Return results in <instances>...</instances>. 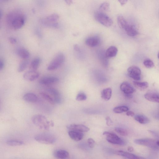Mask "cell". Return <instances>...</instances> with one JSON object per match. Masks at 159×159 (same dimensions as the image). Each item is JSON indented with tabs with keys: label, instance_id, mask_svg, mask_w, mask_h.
Returning <instances> with one entry per match:
<instances>
[{
	"label": "cell",
	"instance_id": "44dd1931",
	"mask_svg": "<svg viewBox=\"0 0 159 159\" xmlns=\"http://www.w3.org/2000/svg\"><path fill=\"white\" fill-rule=\"evenodd\" d=\"M129 36L134 37L138 34V32L135 27L132 25L129 24L125 29Z\"/></svg>",
	"mask_w": 159,
	"mask_h": 159
},
{
	"label": "cell",
	"instance_id": "603a6c76",
	"mask_svg": "<svg viewBox=\"0 0 159 159\" xmlns=\"http://www.w3.org/2000/svg\"><path fill=\"white\" fill-rule=\"evenodd\" d=\"M112 90L111 88H106L102 90L101 92V96L103 99L106 101L109 100L111 97Z\"/></svg>",
	"mask_w": 159,
	"mask_h": 159
},
{
	"label": "cell",
	"instance_id": "e575fe53",
	"mask_svg": "<svg viewBox=\"0 0 159 159\" xmlns=\"http://www.w3.org/2000/svg\"><path fill=\"white\" fill-rule=\"evenodd\" d=\"M87 99L86 95L83 93H80L77 96L76 100L78 101H84Z\"/></svg>",
	"mask_w": 159,
	"mask_h": 159
},
{
	"label": "cell",
	"instance_id": "ac0fdd59",
	"mask_svg": "<svg viewBox=\"0 0 159 159\" xmlns=\"http://www.w3.org/2000/svg\"><path fill=\"white\" fill-rule=\"evenodd\" d=\"M117 48L114 46H111L105 52V56L107 58L115 57L118 52Z\"/></svg>",
	"mask_w": 159,
	"mask_h": 159
},
{
	"label": "cell",
	"instance_id": "7bdbcfd3",
	"mask_svg": "<svg viewBox=\"0 0 159 159\" xmlns=\"http://www.w3.org/2000/svg\"><path fill=\"white\" fill-rule=\"evenodd\" d=\"M148 131L149 132L152 134L154 136L156 137H158V134L156 132L151 130H149Z\"/></svg>",
	"mask_w": 159,
	"mask_h": 159
},
{
	"label": "cell",
	"instance_id": "60d3db41",
	"mask_svg": "<svg viewBox=\"0 0 159 159\" xmlns=\"http://www.w3.org/2000/svg\"><path fill=\"white\" fill-rule=\"evenodd\" d=\"M128 0H118L119 2L121 5H125L128 2Z\"/></svg>",
	"mask_w": 159,
	"mask_h": 159
},
{
	"label": "cell",
	"instance_id": "8d00e7d4",
	"mask_svg": "<svg viewBox=\"0 0 159 159\" xmlns=\"http://www.w3.org/2000/svg\"><path fill=\"white\" fill-rule=\"evenodd\" d=\"M87 143L88 146L91 148H93L95 145V140L92 138L88 139L87 140Z\"/></svg>",
	"mask_w": 159,
	"mask_h": 159
},
{
	"label": "cell",
	"instance_id": "9c48e42d",
	"mask_svg": "<svg viewBox=\"0 0 159 159\" xmlns=\"http://www.w3.org/2000/svg\"><path fill=\"white\" fill-rule=\"evenodd\" d=\"M128 76L131 78L136 81L140 80L141 70L139 67L132 66L128 68Z\"/></svg>",
	"mask_w": 159,
	"mask_h": 159
},
{
	"label": "cell",
	"instance_id": "52a82bcc",
	"mask_svg": "<svg viewBox=\"0 0 159 159\" xmlns=\"http://www.w3.org/2000/svg\"><path fill=\"white\" fill-rule=\"evenodd\" d=\"M156 140L151 139H135L134 142L136 144L149 147L153 149H158Z\"/></svg>",
	"mask_w": 159,
	"mask_h": 159
},
{
	"label": "cell",
	"instance_id": "7a4b0ae2",
	"mask_svg": "<svg viewBox=\"0 0 159 159\" xmlns=\"http://www.w3.org/2000/svg\"><path fill=\"white\" fill-rule=\"evenodd\" d=\"M31 120L34 124L41 130H48L51 126V122L42 115H35L32 117Z\"/></svg>",
	"mask_w": 159,
	"mask_h": 159
},
{
	"label": "cell",
	"instance_id": "4fadbf2b",
	"mask_svg": "<svg viewBox=\"0 0 159 159\" xmlns=\"http://www.w3.org/2000/svg\"><path fill=\"white\" fill-rule=\"evenodd\" d=\"M121 90L125 94H132L135 92L134 88L127 82H123L120 86Z\"/></svg>",
	"mask_w": 159,
	"mask_h": 159
},
{
	"label": "cell",
	"instance_id": "ffe728a7",
	"mask_svg": "<svg viewBox=\"0 0 159 159\" xmlns=\"http://www.w3.org/2000/svg\"><path fill=\"white\" fill-rule=\"evenodd\" d=\"M145 98L148 100L156 103L159 102V96L158 94L154 92H149L144 95Z\"/></svg>",
	"mask_w": 159,
	"mask_h": 159
},
{
	"label": "cell",
	"instance_id": "cb8c5ba5",
	"mask_svg": "<svg viewBox=\"0 0 159 159\" xmlns=\"http://www.w3.org/2000/svg\"><path fill=\"white\" fill-rule=\"evenodd\" d=\"M55 157L59 159H66L69 156V154L67 151L62 150H57L54 153Z\"/></svg>",
	"mask_w": 159,
	"mask_h": 159
},
{
	"label": "cell",
	"instance_id": "ee69618b",
	"mask_svg": "<svg viewBox=\"0 0 159 159\" xmlns=\"http://www.w3.org/2000/svg\"><path fill=\"white\" fill-rule=\"evenodd\" d=\"M125 97L128 99H130L132 98V96L131 95V94H125Z\"/></svg>",
	"mask_w": 159,
	"mask_h": 159
},
{
	"label": "cell",
	"instance_id": "8fae6325",
	"mask_svg": "<svg viewBox=\"0 0 159 159\" xmlns=\"http://www.w3.org/2000/svg\"><path fill=\"white\" fill-rule=\"evenodd\" d=\"M39 77V74L36 70H30L26 72L23 75L25 80L30 81L36 80Z\"/></svg>",
	"mask_w": 159,
	"mask_h": 159
},
{
	"label": "cell",
	"instance_id": "30bf717a",
	"mask_svg": "<svg viewBox=\"0 0 159 159\" xmlns=\"http://www.w3.org/2000/svg\"><path fill=\"white\" fill-rule=\"evenodd\" d=\"M46 92L54 99L55 103L60 104L62 102L61 94L57 89L54 88H49Z\"/></svg>",
	"mask_w": 159,
	"mask_h": 159
},
{
	"label": "cell",
	"instance_id": "f35d334b",
	"mask_svg": "<svg viewBox=\"0 0 159 159\" xmlns=\"http://www.w3.org/2000/svg\"><path fill=\"white\" fill-rule=\"evenodd\" d=\"M10 43L12 44H14L16 43L17 40L14 38L10 37L9 39Z\"/></svg>",
	"mask_w": 159,
	"mask_h": 159
},
{
	"label": "cell",
	"instance_id": "e0dca14e",
	"mask_svg": "<svg viewBox=\"0 0 159 159\" xmlns=\"http://www.w3.org/2000/svg\"><path fill=\"white\" fill-rule=\"evenodd\" d=\"M68 134L70 138L77 141L81 140L84 137L83 133L76 131L70 130Z\"/></svg>",
	"mask_w": 159,
	"mask_h": 159
},
{
	"label": "cell",
	"instance_id": "d590c367",
	"mask_svg": "<svg viewBox=\"0 0 159 159\" xmlns=\"http://www.w3.org/2000/svg\"><path fill=\"white\" fill-rule=\"evenodd\" d=\"M110 4L109 3L105 2L101 4L99 7V9L104 11L108 10L110 8Z\"/></svg>",
	"mask_w": 159,
	"mask_h": 159
},
{
	"label": "cell",
	"instance_id": "6da1fadb",
	"mask_svg": "<svg viewBox=\"0 0 159 159\" xmlns=\"http://www.w3.org/2000/svg\"><path fill=\"white\" fill-rule=\"evenodd\" d=\"M7 20L10 26L15 30H18L22 28L24 25L25 16L20 12H13L8 15Z\"/></svg>",
	"mask_w": 159,
	"mask_h": 159
},
{
	"label": "cell",
	"instance_id": "277c9868",
	"mask_svg": "<svg viewBox=\"0 0 159 159\" xmlns=\"http://www.w3.org/2000/svg\"><path fill=\"white\" fill-rule=\"evenodd\" d=\"M65 57L62 52H59L52 60L49 65L47 69L49 70H53L59 68L64 63Z\"/></svg>",
	"mask_w": 159,
	"mask_h": 159
},
{
	"label": "cell",
	"instance_id": "d6986e66",
	"mask_svg": "<svg viewBox=\"0 0 159 159\" xmlns=\"http://www.w3.org/2000/svg\"><path fill=\"white\" fill-rule=\"evenodd\" d=\"M16 52L17 55L23 60L28 59L30 57L29 52L25 48H20L17 49Z\"/></svg>",
	"mask_w": 159,
	"mask_h": 159
},
{
	"label": "cell",
	"instance_id": "7c38bea8",
	"mask_svg": "<svg viewBox=\"0 0 159 159\" xmlns=\"http://www.w3.org/2000/svg\"><path fill=\"white\" fill-rule=\"evenodd\" d=\"M67 128L69 131H74L82 133L88 132L90 130L89 128L81 125H70L67 126Z\"/></svg>",
	"mask_w": 159,
	"mask_h": 159
},
{
	"label": "cell",
	"instance_id": "5bb4252c",
	"mask_svg": "<svg viewBox=\"0 0 159 159\" xmlns=\"http://www.w3.org/2000/svg\"><path fill=\"white\" fill-rule=\"evenodd\" d=\"M100 43V40L97 36H92L87 38L85 41V43L88 46L94 47L98 46Z\"/></svg>",
	"mask_w": 159,
	"mask_h": 159
},
{
	"label": "cell",
	"instance_id": "9a60e30c",
	"mask_svg": "<svg viewBox=\"0 0 159 159\" xmlns=\"http://www.w3.org/2000/svg\"><path fill=\"white\" fill-rule=\"evenodd\" d=\"M59 81V78L54 77H45L41 78L39 83L42 85H48L55 84Z\"/></svg>",
	"mask_w": 159,
	"mask_h": 159
},
{
	"label": "cell",
	"instance_id": "bcb514c9",
	"mask_svg": "<svg viewBox=\"0 0 159 159\" xmlns=\"http://www.w3.org/2000/svg\"><path fill=\"white\" fill-rule=\"evenodd\" d=\"M128 150L129 152H132L133 151L134 149L132 146H129L128 148Z\"/></svg>",
	"mask_w": 159,
	"mask_h": 159
},
{
	"label": "cell",
	"instance_id": "f546056e",
	"mask_svg": "<svg viewBox=\"0 0 159 159\" xmlns=\"http://www.w3.org/2000/svg\"><path fill=\"white\" fill-rule=\"evenodd\" d=\"M41 97L50 104L54 105L56 103L53 99L49 94L44 92H41L40 94Z\"/></svg>",
	"mask_w": 159,
	"mask_h": 159
},
{
	"label": "cell",
	"instance_id": "83f0119b",
	"mask_svg": "<svg viewBox=\"0 0 159 159\" xmlns=\"http://www.w3.org/2000/svg\"><path fill=\"white\" fill-rule=\"evenodd\" d=\"M133 85L137 89L141 90L146 89L149 86L148 83L147 82H140L134 81Z\"/></svg>",
	"mask_w": 159,
	"mask_h": 159
},
{
	"label": "cell",
	"instance_id": "7dc6e473",
	"mask_svg": "<svg viewBox=\"0 0 159 159\" xmlns=\"http://www.w3.org/2000/svg\"><path fill=\"white\" fill-rule=\"evenodd\" d=\"M2 15H3L2 11L1 9H0V21H1V20L2 19ZM1 24H0V28H1Z\"/></svg>",
	"mask_w": 159,
	"mask_h": 159
},
{
	"label": "cell",
	"instance_id": "4316f807",
	"mask_svg": "<svg viewBox=\"0 0 159 159\" xmlns=\"http://www.w3.org/2000/svg\"><path fill=\"white\" fill-rule=\"evenodd\" d=\"M41 62V59L39 57H37L33 59L30 65V70H36L39 67Z\"/></svg>",
	"mask_w": 159,
	"mask_h": 159
},
{
	"label": "cell",
	"instance_id": "b9f144b4",
	"mask_svg": "<svg viewBox=\"0 0 159 159\" xmlns=\"http://www.w3.org/2000/svg\"><path fill=\"white\" fill-rule=\"evenodd\" d=\"M126 115L128 116L133 117L135 115V113L132 111L127 112Z\"/></svg>",
	"mask_w": 159,
	"mask_h": 159
},
{
	"label": "cell",
	"instance_id": "ab89813d",
	"mask_svg": "<svg viewBox=\"0 0 159 159\" xmlns=\"http://www.w3.org/2000/svg\"><path fill=\"white\" fill-rule=\"evenodd\" d=\"M4 62L3 60L0 58V70H2L4 67Z\"/></svg>",
	"mask_w": 159,
	"mask_h": 159
},
{
	"label": "cell",
	"instance_id": "d6a6232c",
	"mask_svg": "<svg viewBox=\"0 0 159 159\" xmlns=\"http://www.w3.org/2000/svg\"><path fill=\"white\" fill-rule=\"evenodd\" d=\"M115 131L120 135L122 136H126L128 134V132L126 130L120 128H116Z\"/></svg>",
	"mask_w": 159,
	"mask_h": 159
},
{
	"label": "cell",
	"instance_id": "2e32d148",
	"mask_svg": "<svg viewBox=\"0 0 159 159\" xmlns=\"http://www.w3.org/2000/svg\"><path fill=\"white\" fill-rule=\"evenodd\" d=\"M115 153L118 155L129 159H139L144 158L129 153L121 150L116 151Z\"/></svg>",
	"mask_w": 159,
	"mask_h": 159
},
{
	"label": "cell",
	"instance_id": "484cf974",
	"mask_svg": "<svg viewBox=\"0 0 159 159\" xmlns=\"http://www.w3.org/2000/svg\"><path fill=\"white\" fill-rule=\"evenodd\" d=\"M117 23L119 27L124 30L129 24L127 21L123 16H119L117 17Z\"/></svg>",
	"mask_w": 159,
	"mask_h": 159
},
{
	"label": "cell",
	"instance_id": "ba28073f",
	"mask_svg": "<svg viewBox=\"0 0 159 159\" xmlns=\"http://www.w3.org/2000/svg\"><path fill=\"white\" fill-rule=\"evenodd\" d=\"M95 17L98 22L106 27H110L113 24V21L110 17L103 13H97L95 15Z\"/></svg>",
	"mask_w": 159,
	"mask_h": 159
},
{
	"label": "cell",
	"instance_id": "d4e9b609",
	"mask_svg": "<svg viewBox=\"0 0 159 159\" xmlns=\"http://www.w3.org/2000/svg\"><path fill=\"white\" fill-rule=\"evenodd\" d=\"M135 120L141 124H146L150 122L149 119L146 116L142 114H137L134 116Z\"/></svg>",
	"mask_w": 159,
	"mask_h": 159
},
{
	"label": "cell",
	"instance_id": "7402d4cb",
	"mask_svg": "<svg viewBox=\"0 0 159 159\" xmlns=\"http://www.w3.org/2000/svg\"><path fill=\"white\" fill-rule=\"evenodd\" d=\"M23 99L26 101L32 103L37 102L38 99V97L36 95L31 93L25 94Z\"/></svg>",
	"mask_w": 159,
	"mask_h": 159
},
{
	"label": "cell",
	"instance_id": "f1b7e54d",
	"mask_svg": "<svg viewBox=\"0 0 159 159\" xmlns=\"http://www.w3.org/2000/svg\"><path fill=\"white\" fill-rule=\"evenodd\" d=\"M29 61L28 60H24L20 64L18 70V72L19 73H22L26 69L29 64Z\"/></svg>",
	"mask_w": 159,
	"mask_h": 159
},
{
	"label": "cell",
	"instance_id": "836d02e7",
	"mask_svg": "<svg viewBox=\"0 0 159 159\" xmlns=\"http://www.w3.org/2000/svg\"><path fill=\"white\" fill-rule=\"evenodd\" d=\"M144 66L147 68H150L153 67L154 66V62L150 60H146L143 63Z\"/></svg>",
	"mask_w": 159,
	"mask_h": 159
},
{
	"label": "cell",
	"instance_id": "4dcf8cb0",
	"mask_svg": "<svg viewBox=\"0 0 159 159\" xmlns=\"http://www.w3.org/2000/svg\"><path fill=\"white\" fill-rule=\"evenodd\" d=\"M7 144L10 146H17L22 145L24 143L22 141L11 139L8 140L7 142Z\"/></svg>",
	"mask_w": 159,
	"mask_h": 159
},
{
	"label": "cell",
	"instance_id": "3957f363",
	"mask_svg": "<svg viewBox=\"0 0 159 159\" xmlns=\"http://www.w3.org/2000/svg\"><path fill=\"white\" fill-rule=\"evenodd\" d=\"M34 139L39 143L48 145L53 144L56 141V138L54 135L46 133L37 134L34 137Z\"/></svg>",
	"mask_w": 159,
	"mask_h": 159
},
{
	"label": "cell",
	"instance_id": "8992f818",
	"mask_svg": "<svg viewBox=\"0 0 159 159\" xmlns=\"http://www.w3.org/2000/svg\"><path fill=\"white\" fill-rule=\"evenodd\" d=\"M103 135L107 136L106 139L111 143L121 146L125 145V142L116 134L108 132H104Z\"/></svg>",
	"mask_w": 159,
	"mask_h": 159
},
{
	"label": "cell",
	"instance_id": "5b68a950",
	"mask_svg": "<svg viewBox=\"0 0 159 159\" xmlns=\"http://www.w3.org/2000/svg\"><path fill=\"white\" fill-rule=\"evenodd\" d=\"M59 19V16L58 14H53L41 20L40 23L43 25L47 27L56 28L58 26V21Z\"/></svg>",
	"mask_w": 159,
	"mask_h": 159
},
{
	"label": "cell",
	"instance_id": "1f68e13d",
	"mask_svg": "<svg viewBox=\"0 0 159 159\" xmlns=\"http://www.w3.org/2000/svg\"><path fill=\"white\" fill-rule=\"evenodd\" d=\"M128 108L126 106H123L116 107L113 109V111L116 114H120L123 112H127Z\"/></svg>",
	"mask_w": 159,
	"mask_h": 159
},
{
	"label": "cell",
	"instance_id": "74e56055",
	"mask_svg": "<svg viewBox=\"0 0 159 159\" xmlns=\"http://www.w3.org/2000/svg\"><path fill=\"white\" fill-rule=\"evenodd\" d=\"M106 120L107 121V125L108 126H110L113 124V121L110 117H106Z\"/></svg>",
	"mask_w": 159,
	"mask_h": 159
},
{
	"label": "cell",
	"instance_id": "c3c4849f",
	"mask_svg": "<svg viewBox=\"0 0 159 159\" xmlns=\"http://www.w3.org/2000/svg\"><path fill=\"white\" fill-rule=\"evenodd\" d=\"M9 0H0V2H7L9 1Z\"/></svg>",
	"mask_w": 159,
	"mask_h": 159
},
{
	"label": "cell",
	"instance_id": "f6af8a7d",
	"mask_svg": "<svg viewBox=\"0 0 159 159\" xmlns=\"http://www.w3.org/2000/svg\"><path fill=\"white\" fill-rule=\"evenodd\" d=\"M65 2L68 5H70L73 3V0H65Z\"/></svg>",
	"mask_w": 159,
	"mask_h": 159
}]
</instances>
